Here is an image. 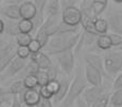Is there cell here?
Returning <instances> with one entry per match:
<instances>
[{"instance_id": "8d00e7d4", "label": "cell", "mask_w": 122, "mask_h": 107, "mask_svg": "<svg viewBox=\"0 0 122 107\" xmlns=\"http://www.w3.org/2000/svg\"><path fill=\"white\" fill-rule=\"evenodd\" d=\"M38 91H39V94H41V99H46V100H51V99H53V94L51 93L50 91H49L47 87H41V88H39Z\"/></svg>"}, {"instance_id": "d6a6232c", "label": "cell", "mask_w": 122, "mask_h": 107, "mask_svg": "<svg viewBox=\"0 0 122 107\" xmlns=\"http://www.w3.org/2000/svg\"><path fill=\"white\" fill-rule=\"evenodd\" d=\"M48 88V90L53 94V97L55 95V93L58 91V88H60V80H55V81H50L48 83V85L46 86Z\"/></svg>"}, {"instance_id": "ffe728a7", "label": "cell", "mask_w": 122, "mask_h": 107, "mask_svg": "<svg viewBox=\"0 0 122 107\" xmlns=\"http://www.w3.org/2000/svg\"><path fill=\"white\" fill-rule=\"evenodd\" d=\"M97 47L100 49V50L103 51H108L111 50V48L112 47L111 38H109L108 34H105V35H99L97 38Z\"/></svg>"}, {"instance_id": "74e56055", "label": "cell", "mask_w": 122, "mask_h": 107, "mask_svg": "<svg viewBox=\"0 0 122 107\" xmlns=\"http://www.w3.org/2000/svg\"><path fill=\"white\" fill-rule=\"evenodd\" d=\"M119 89H122V72L116 76L114 83H112V90L116 91Z\"/></svg>"}, {"instance_id": "52a82bcc", "label": "cell", "mask_w": 122, "mask_h": 107, "mask_svg": "<svg viewBox=\"0 0 122 107\" xmlns=\"http://www.w3.org/2000/svg\"><path fill=\"white\" fill-rule=\"evenodd\" d=\"M106 20L112 33L122 36V10L120 9L111 10Z\"/></svg>"}, {"instance_id": "5b68a950", "label": "cell", "mask_w": 122, "mask_h": 107, "mask_svg": "<svg viewBox=\"0 0 122 107\" xmlns=\"http://www.w3.org/2000/svg\"><path fill=\"white\" fill-rule=\"evenodd\" d=\"M22 1L19 0H10V1H5V4L0 8V16L3 18L11 20H17L19 21L21 19L20 17V11H19V5Z\"/></svg>"}, {"instance_id": "4316f807", "label": "cell", "mask_w": 122, "mask_h": 107, "mask_svg": "<svg viewBox=\"0 0 122 107\" xmlns=\"http://www.w3.org/2000/svg\"><path fill=\"white\" fill-rule=\"evenodd\" d=\"M22 81L23 84H25V89L32 90V89H37V87H38L36 75H27Z\"/></svg>"}, {"instance_id": "d4e9b609", "label": "cell", "mask_w": 122, "mask_h": 107, "mask_svg": "<svg viewBox=\"0 0 122 107\" xmlns=\"http://www.w3.org/2000/svg\"><path fill=\"white\" fill-rule=\"evenodd\" d=\"M19 31L20 33H27V34H33V24L31 20L20 19L19 20Z\"/></svg>"}, {"instance_id": "f1b7e54d", "label": "cell", "mask_w": 122, "mask_h": 107, "mask_svg": "<svg viewBox=\"0 0 122 107\" xmlns=\"http://www.w3.org/2000/svg\"><path fill=\"white\" fill-rule=\"evenodd\" d=\"M25 72V78L27 75H36L38 72H41V70L39 69V67L37 66L36 64H35L34 62H32V60H30L29 63L27 64V66H25V68L22 70Z\"/></svg>"}, {"instance_id": "d6986e66", "label": "cell", "mask_w": 122, "mask_h": 107, "mask_svg": "<svg viewBox=\"0 0 122 107\" xmlns=\"http://www.w3.org/2000/svg\"><path fill=\"white\" fill-rule=\"evenodd\" d=\"M109 25H108V22L105 18H97L95 20V31L96 33L99 35H105L107 34V30H108Z\"/></svg>"}, {"instance_id": "e0dca14e", "label": "cell", "mask_w": 122, "mask_h": 107, "mask_svg": "<svg viewBox=\"0 0 122 107\" xmlns=\"http://www.w3.org/2000/svg\"><path fill=\"white\" fill-rule=\"evenodd\" d=\"M4 20V24H5V29H4V33L8 34L10 36H17L20 33L19 31V21L17 20H11V19H6L3 18Z\"/></svg>"}, {"instance_id": "ee69618b", "label": "cell", "mask_w": 122, "mask_h": 107, "mask_svg": "<svg viewBox=\"0 0 122 107\" xmlns=\"http://www.w3.org/2000/svg\"><path fill=\"white\" fill-rule=\"evenodd\" d=\"M4 29H5V24H4V20L0 18V35L4 33Z\"/></svg>"}, {"instance_id": "9c48e42d", "label": "cell", "mask_w": 122, "mask_h": 107, "mask_svg": "<svg viewBox=\"0 0 122 107\" xmlns=\"http://www.w3.org/2000/svg\"><path fill=\"white\" fill-rule=\"evenodd\" d=\"M104 93H107V91H106V86L103 83L102 85L99 86H89L87 89L84 91L82 97L85 100V102L89 106H91V104L96 100H98L101 95H103Z\"/></svg>"}, {"instance_id": "30bf717a", "label": "cell", "mask_w": 122, "mask_h": 107, "mask_svg": "<svg viewBox=\"0 0 122 107\" xmlns=\"http://www.w3.org/2000/svg\"><path fill=\"white\" fill-rule=\"evenodd\" d=\"M19 101L23 103L27 107H36L41 102V97L39 94V91L37 89H25L22 93L18 95Z\"/></svg>"}, {"instance_id": "484cf974", "label": "cell", "mask_w": 122, "mask_h": 107, "mask_svg": "<svg viewBox=\"0 0 122 107\" xmlns=\"http://www.w3.org/2000/svg\"><path fill=\"white\" fill-rule=\"evenodd\" d=\"M112 107H122V89L116 90L111 94V101Z\"/></svg>"}, {"instance_id": "7c38bea8", "label": "cell", "mask_w": 122, "mask_h": 107, "mask_svg": "<svg viewBox=\"0 0 122 107\" xmlns=\"http://www.w3.org/2000/svg\"><path fill=\"white\" fill-rule=\"evenodd\" d=\"M30 60L34 62L37 66L39 67L41 71H47L51 66H53V63L51 60L50 56H49L47 53L43 52H37V53H34V54H31L30 56Z\"/></svg>"}, {"instance_id": "f546056e", "label": "cell", "mask_w": 122, "mask_h": 107, "mask_svg": "<svg viewBox=\"0 0 122 107\" xmlns=\"http://www.w3.org/2000/svg\"><path fill=\"white\" fill-rule=\"evenodd\" d=\"M36 78H37V84H38V87H46L48 85V83L50 82L49 80V76L47 74L46 71H41L36 74Z\"/></svg>"}, {"instance_id": "5bb4252c", "label": "cell", "mask_w": 122, "mask_h": 107, "mask_svg": "<svg viewBox=\"0 0 122 107\" xmlns=\"http://www.w3.org/2000/svg\"><path fill=\"white\" fill-rule=\"evenodd\" d=\"M60 80V88H58V91L55 93V95L53 97V101L54 103H62L63 101L65 100V97H67V93H68V90H69V87H70V80L66 76H62Z\"/></svg>"}, {"instance_id": "d590c367", "label": "cell", "mask_w": 122, "mask_h": 107, "mask_svg": "<svg viewBox=\"0 0 122 107\" xmlns=\"http://www.w3.org/2000/svg\"><path fill=\"white\" fill-rule=\"evenodd\" d=\"M46 72H47V74H48L49 80H50V81L58 80V78H57V76H58V70H57V67H56L54 64H53V66H51Z\"/></svg>"}, {"instance_id": "e575fe53", "label": "cell", "mask_w": 122, "mask_h": 107, "mask_svg": "<svg viewBox=\"0 0 122 107\" xmlns=\"http://www.w3.org/2000/svg\"><path fill=\"white\" fill-rule=\"evenodd\" d=\"M28 48H29L31 54H34V53H37V52H41V49H43V47L41 46V44H39L35 38H33V40H32L31 44L28 46Z\"/></svg>"}, {"instance_id": "2e32d148", "label": "cell", "mask_w": 122, "mask_h": 107, "mask_svg": "<svg viewBox=\"0 0 122 107\" xmlns=\"http://www.w3.org/2000/svg\"><path fill=\"white\" fill-rule=\"evenodd\" d=\"M45 14L47 16H62V6L60 0H49L47 2Z\"/></svg>"}, {"instance_id": "8992f818", "label": "cell", "mask_w": 122, "mask_h": 107, "mask_svg": "<svg viewBox=\"0 0 122 107\" xmlns=\"http://www.w3.org/2000/svg\"><path fill=\"white\" fill-rule=\"evenodd\" d=\"M62 21L70 27H81L82 13L78 6H72L62 11Z\"/></svg>"}, {"instance_id": "f35d334b", "label": "cell", "mask_w": 122, "mask_h": 107, "mask_svg": "<svg viewBox=\"0 0 122 107\" xmlns=\"http://www.w3.org/2000/svg\"><path fill=\"white\" fill-rule=\"evenodd\" d=\"M78 3V1L76 0H61V6H62V11L65 9H69L72 6H76V4Z\"/></svg>"}, {"instance_id": "ba28073f", "label": "cell", "mask_w": 122, "mask_h": 107, "mask_svg": "<svg viewBox=\"0 0 122 107\" xmlns=\"http://www.w3.org/2000/svg\"><path fill=\"white\" fill-rule=\"evenodd\" d=\"M27 64H28L27 59H22V58H19V57H16L10 64V66L5 69V71L0 75L1 76V80L4 81V80H9V78H14V76L17 75L19 72H21L23 69L25 68Z\"/></svg>"}, {"instance_id": "60d3db41", "label": "cell", "mask_w": 122, "mask_h": 107, "mask_svg": "<svg viewBox=\"0 0 122 107\" xmlns=\"http://www.w3.org/2000/svg\"><path fill=\"white\" fill-rule=\"evenodd\" d=\"M11 107H22V103L19 101L18 95H14L13 97V101H12Z\"/></svg>"}, {"instance_id": "6da1fadb", "label": "cell", "mask_w": 122, "mask_h": 107, "mask_svg": "<svg viewBox=\"0 0 122 107\" xmlns=\"http://www.w3.org/2000/svg\"><path fill=\"white\" fill-rule=\"evenodd\" d=\"M81 33H60L56 35L52 36L49 40V44L45 50L47 51L48 55H55L58 53L65 52V51L69 50H74L76 47L80 37H81Z\"/></svg>"}, {"instance_id": "3957f363", "label": "cell", "mask_w": 122, "mask_h": 107, "mask_svg": "<svg viewBox=\"0 0 122 107\" xmlns=\"http://www.w3.org/2000/svg\"><path fill=\"white\" fill-rule=\"evenodd\" d=\"M104 71L111 78H116V75L122 72V52L119 50H108L103 57Z\"/></svg>"}, {"instance_id": "ac0fdd59", "label": "cell", "mask_w": 122, "mask_h": 107, "mask_svg": "<svg viewBox=\"0 0 122 107\" xmlns=\"http://www.w3.org/2000/svg\"><path fill=\"white\" fill-rule=\"evenodd\" d=\"M108 2L105 0H92V4H91V10H92L93 16L96 18H100L101 14L106 10Z\"/></svg>"}, {"instance_id": "8fae6325", "label": "cell", "mask_w": 122, "mask_h": 107, "mask_svg": "<svg viewBox=\"0 0 122 107\" xmlns=\"http://www.w3.org/2000/svg\"><path fill=\"white\" fill-rule=\"evenodd\" d=\"M84 75H85V78L89 86H99L103 84V75L104 74L91 66H88V65L85 66Z\"/></svg>"}, {"instance_id": "7dc6e473", "label": "cell", "mask_w": 122, "mask_h": 107, "mask_svg": "<svg viewBox=\"0 0 122 107\" xmlns=\"http://www.w3.org/2000/svg\"><path fill=\"white\" fill-rule=\"evenodd\" d=\"M2 107H4V106H2Z\"/></svg>"}, {"instance_id": "bcb514c9", "label": "cell", "mask_w": 122, "mask_h": 107, "mask_svg": "<svg viewBox=\"0 0 122 107\" xmlns=\"http://www.w3.org/2000/svg\"><path fill=\"white\" fill-rule=\"evenodd\" d=\"M119 51H121V52H122V46H121V47H119Z\"/></svg>"}, {"instance_id": "7402d4cb", "label": "cell", "mask_w": 122, "mask_h": 107, "mask_svg": "<svg viewBox=\"0 0 122 107\" xmlns=\"http://www.w3.org/2000/svg\"><path fill=\"white\" fill-rule=\"evenodd\" d=\"M16 39V45L18 47H28L33 40L32 34H27V33H19L15 37Z\"/></svg>"}, {"instance_id": "9a60e30c", "label": "cell", "mask_w": 122, "mask_h": 107, "mask_svg": "<svg viewBox=\"0 0 122 107\" xmlns=\"http://www.w3.org/2000/svg\"><path fill=\"white\" fill-rule=\"evenodd\" d=\"M85 62H86V65L98 69V70L101 71L103 74L105 73L103 59L101 58V56H99L98 54H93V53H87V54H85Z\"/></svg>"}, {"instance_id": "836d02e7", "label": "cell", "mask_w": 122, "mask_h": 107, "mask_svg": "<svg viewBox=\"0 0 122 107\" xmlns=\"http://www.w3.org/2000/svg\"><path fill=\"white\" fill-rule=\"evenodd\" d=\"M109 38H111L112 41V47H121L122 46V36L118 35V34H115V33H111L108 34Z\"/></svg>"}, {"instance_id": "1f68e13d", "label": "cell", "mask_w": 122, "mask_h": 107, "mask_svg": "<svg viewBox=\"0 0 122 107\" xmlns=\"http://www.w3.org/2000/svg\"><path fill=\"white\" fill-rule=\"evenodd\" d=\"M47 0H34L33 3L36 8L37 13L41 14H45V11H46V6H47Z\"/></svg>"}, {"instance_id": "7a4b0ae2", "label": "cell", "mask_w": 122, "mask_h": 107, "mask_svg": "<svg viewBox=\"0 0 122 107\" xmlns=\"http://www.w3.org/2000/svg\"><path fill=\"white\" fill-rule=\"evenodd\" d=\"M88 87H89V85L85 78V75L82 74L81 70H79L78 73L74 76L73 81L70 84L67 97H65V100L61 103V105L58 107H70L74 102H76V100L79 97H81V95H83L84 91Z\"/></svg>"}, {"instance_id": "4fadbf2b", "label": "cell", "mask_w": 122, "mask_h": 107, "mask_svg": "<svg viewBox=\"0 0 122 107\" xmlns=\"http://www.w3.org/2000/svg\"><path fill=\"white\" fill-rule=\"evenodd\" d=\"M19 11H20L21 19H25V20H32L37 13L33 1H29V0H25V1H22L20 3Z\"/></svg>"}, {"instance_id": "b9f144b4", "label": "cell", "mask_w": 122, "mask_h": 107, "mask_svg": "<svg viewBox=\"0 0 122 107\" xmlns=\"http://www.w3.org/2000/svg\"><path fill=\"white\" fill-rule=\"evenodd\" d=\"M11 97H13V95H11V94L0 95V107L3 106V104H4V103H8V102L11 100Z\"/></svg>"}, {"instance_id": "83f0119b", "label": "cell", "mask_w": 122, "mask_h": 107, "mask_svg": "<svg viewBox=\"0 0 122 107\" xmlns=\"http://www.w3.org/2000/svg\"><path fill=\"white\" fill-rule=\"evenodd\" d=\"M111 101V94L109 93H104L101 95L98 100H96L90 107H107Z\"/></svg>"}, {"instance_id": "7bdbcfd3", "label": "cell", "mask_w": 122, "mask_h": 107, "mask_svg": "<svg viewBox=\"0 0 122 107\" xmlns=\"http://www.w3.org/2000/svg\"><path fill=\"white\" fill-rule=\"evenodd\" d=\"M76 105H78V107H90L85 102V100H84L83 97H79V99L76 100Z\"/></svg>"}, {"instance_id": "277c9868", "label": "cell", "mask_w": 122, "mask_h": 107, "mask_svg": "<svg viewBox=\"0 0 122 107\" xmlns=\"http://www.w3.org/2000/svg\"><path fill=\"white\" fill-rule=\"evenodd\" d=\"M53 56L60 68L64 71V73L66 75H70L74 69V62H76V55H74L73 50L65 51V52L58 53Z\"/></svg>"}, {"instance_id": "cb8c5ba5", "label": "cell", "mask_w": 122, "mask_h": 107, "mask_svg": "<svg viewBox=\"0 0 122 107\" xmlns=\"http://www.w3.org/2000/svg\"><path fill=\"white\" fill-rule=\"evenodd\" d=\"M35 39L41 44V46L43 47V49H45L47 47V45L49 44V40H50V36L44 31L43 29H39L37 31L36 35H35Z\"/></svg>"}, {"instance_id": "4dcf8cb0", "label": "cell", "mask_w": 122, "mask_h": 107, "mask_svg": "<svg viewBox=\"0 0 122 107\" xmlns=\"http://www.w3.org/2000/svg\"><path fill=\"white\" fill-rule=\"evenodd\" d=\"M17 57L22 59H28L31 56V52H30L28 47H17V51H16Z\"/></svg>"}, {"instance_id": "603a6c76", "label": "cell", "mask_w": 122, "mask_h": 107, "mask_svg": "<svg viewBox=\"0 0 122 107\" xmlns=\"http://www.w3.org/2000/svg\"><path fill=\"white\" fill-rule=\"evenodd\" d=\"M25 90V84H23V81L19 80V81H16V82L12 83V85L9 88V92H10L11 95H19L20 93H22L23 91Z\"/></svg>"}, {"instance_id": "f6af8a7d", "label": "cell", "mask_w": 122, "mask_h": 107, "mask_svg": "<svg viewBox=\"0 0 122 107\" xmlns=\"http://www.w3.org/2000/svg\"><path fill=\"white\" fill-rule=\"evenodd\" d=\"M6 45H8V44H5V41L3 40V38H1V37H0V50H1L2 48L5 47Z\"/></svg>"}, {"instance_id": "44dd1931", "label": "cell", "mask_w": 122, "mask_h": 107, "mask_svg": "<svg viewBox=\"0 0 122 107\" xmlns=\"http://www.w3.org/2000/svg\"><path fill=\"white\" fill-rule=\"evenodd\" d=\"M16 51H17V50L13 51V52H11L10 54H8V55H5V56H3V57H1V58H0V75H1V74L5 71V69L10 66L11 63L13 62L16 57H17Z\"/></svg>"}, {"instance_id": "ab89813d", "label": "cell", "mask_w": 122, "mask_h": 107, "mask_svg": "<svg viewBox=\"0 0 122 107\" xmlns=\"http://www.w3.org/2000/svg\"><path fill=\"white\" fill-rule=\"evenodd\" d=\"M36 107H53L52 102L51 100H46V99H41L39 104Z\"/></svg>"}]
</instances>
